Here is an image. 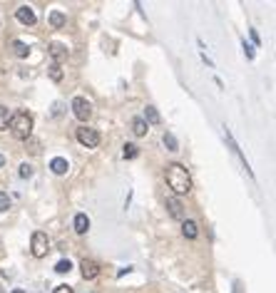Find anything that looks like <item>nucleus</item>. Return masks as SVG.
Returning <instances> with one entry per match:
<instances>
[{"label":"nucleus","instance_id":"1","mask_svg":"<svg viewBox=\"0 0 276 293\" xmlns=\"http://www.w3.org/2000/svg\"><path fill=\"white\" fill-rule=\"evenodd\" d=\"M164 179H167L169 189H172L177 196L192 192V177H189V172H187L182 164H169V167L164 169Z\"/></svg>","mask_w":276,"mask_h":293},{"label":"nucleus","instance_id":"2","mask_svg":"<svg viewBox=\"0 0 276 293\" xmlns=\"http://www.w3.org/2000/svg\"><path fill=\"white\" fill-rule=\"evenodd\" d=\"M8 129L13 132L15 139H25V142H28V139L33 137V114H30V112H18V114H13Z\"/></svg>","mask_w":276,"mask_h":293},{"label":"nucleus","instance_id":"3","mask_svg":"<svg viewBox=\"0 0 276 293\" xmlns=\"http://www.w3.org/2000/svg\"><path fill=\"white\" fill-rule=\"evenodd\" d=\"M48 251H50V239H48V234H45V231H35L33 239H30V253H33L35 258H45Z\"/></svg>","mask_w":276,"mask_h":293},{"label":"nucleus","instance_id":"4","mask_svg":"<svg viewBox=\"0 0 276 293\" xmlns=\"http://www.w3.org/2000/svg\"><path fill=\"white\" fill-rule=\"evenodd\" d=\"M75 137H77V142H80L82 146H87V149H95V146L100 144V132L92 129V127H87V124L77 127V129H75Z\"/></svg>","mask_w":276,"mask_h":293},{"label":"nucleus","instance_id":"5","mask_svg":"<svg viewBox=\"0 0 276 293\" xmlns=\"http://www.w3.org/2000/svg\"><path fill=\"white\" fill-rule=\"evenodd\" d=\"M72 114L80 119V122H87L92 117V104L85 99V97H75L72 99Z\"/></svg>","mask_w":276,"mask_h":293},{"label":"nucleus","instance_id":"6","mask_svg":"<svg viewBox=\"0 0 276 293\" xmlns=\"http://www.w3.org/2000/svg\"><path fill=\"white\" fill-rule=\"evenodd\" d=\"M80 273H82L85 281H95L100 276V263L95 258H82L80 261Z\"/></svg>","mask_w":276,"mask_h":293},{"label":"nucleus","instance_id":"7","mask_svg":"<svg viewBox=\"0 0 276 293\" xmlns=\"http://www.w3.org/2000/svg\"><path fill=\"white\" fill-rule=\"evenodd\" d=\"M50 57L55 60L53 65H63L68 60V48L63 43H50Z\"/></svg>","mask_w":276,"mask_h":293},{"label":"nucleus","instance_id":"8","mask_svg":"<svg viewBox=\"0 0 276 293\" xmlns=\"http://www.w3.org/2000/svg\"><path fill=\"white\" fill-rule=\"evenodd\" d=\"M15 15H18V20L23 23V25H35V10L30 8V5H20L18 10H15Z\"/></svg>","mask_w":276,"mask_h":293},{"label":"nucleus","instance_id":"9","mask_svg":"<svg viewBox=\"0 0 276 293\" xmlns=\"http://www.w3.org/2000/svg\"><path fill=\"white\" fill-rule=\"evenodd\" d=\"M167 211H169L172 219H179V221L184 219V206H182V201L177 196H169L167 199Z\"/></svg>","mask_w":276,"mask_h":293},{"label":"nucleus","instance_id":"10","mask_svg":"<svg viewBox=\"0 0 276 293\" xmlns=\"http://www.w3.org/2000/svg\"><path fill=\"white\" fill-rule=\"evenodd\" d=\"M72 226H75L77 234H87V229H90V219H87V214H77L75 221H72Z\"/></svg>","mask_w":276,"mask_h":293},{"label":"nucleus","instance_id":"11","mask_svg":"<svg viewBox=\"0 0 276 293\" xmlns=\"http://www.w3.org/2000/svg\"><path fill=\"white\" fill-rule=\"evenodd\" d=\"M147 129H149V124H147L142 117H135V119H132V132H135V137H144Z\"/></svg>","mask_w":276,"mask_h":293},{"label":"nucleus","instance_id":"12","mask_svg":"<svg viewBox=\"0 0 276 293\" xmlns=\"http://www.w3.org/2000/svg\"><path fill=\"white\" fill-rule=\"evenodd\" d=\"M50 169H53L55 174H68L70 164H68V159H63V157H55V159L50 162Z\"/></svg>","mask_w":276,"mask_h":293},{"label":"nucleus","instance_id":"13","mask_svg":"<svg viewBox=\"0 0 276 293\" xmlns=\"http://www.w3.org/2000/svg\"><path fill=\"white\" fill-rule=\"evenodd\" d=\"M65 23H68V18H65V13H60V10H53V13H50V25H53L55 30H60V28H65Z\"/></svg>","mask_w":276,"mask_h":293},{"label":"nucleus","instance_id":"14","mask_svg":"<svg viewBox=\"0 0 276 293\" xmlns=\"http://www.w3.org/2000/svg\"><path fill=\"white\" fill-rule=\"evenodd\" d=\"M182 234H184L187 239H197L199 229H197V224H194L192 219H187V221H182Z\"/></svg>","mask_w":276,"mask_h":293},{"label":"nucleus","instance_id":"15","mask_svg":"<svg viewBox=\"0 0 276 293\" xmlns=\"http://www.w3.org/2000/svg\"><path fill=\"white\" fill-rule=\"evenodd\" d=\"M10 119H13V112L5 104H0V129H8L10 127Z\"/></svg>","mask_w":276,"mask_h":293},{"label":"nucleus","instance_id":"16","mask_svg":"<svg viewBox=\"0 0 276 293\" xmlns=\"http://www.w3.org/2000/svg\"><path fill=\"white\" fill-rule=\"evenodd\" d=\"M13 50H15L18 57H28V55H30V48H28L23 40H15V43H13Z\"/></svg>","mask_w":276,"mask_h":293},{"label":"nucleus","instance_id":"17","mask_svg":"<svg viewBox=\"0 0 276 293\" xmlns=\"http://www.w3.org/2000/svg\"><path fill=\"white\" fill-rule=\"evenodd\" d=\"M122 154H125V159H135L139 154V146L137 144H125L122 146Z\"/></svg>","mask_w":276,"mask_h":293},{"label":"nucleus","instance_id":"18","mask_svg":"<svg viewBox=\"0 0 276 293\" xmlns=\"http://www.w3.org/2000/svg\"><path fill=\"white\" fill-rule=\"evenodd\" d=\"M144 122H147V124H159V114H157L154 107H147V109H144Z\"/></svg>","mask_w":276,"mask_h":293},{"label":"nucleus","instance_id":"19","mask_svg":"<svg viewBox=\"0 0 276 293\" xmlns=\"http://www.w3.org/2000/svg\"><path fill=\"white\" fill-rule=\"evenodd\" d=\"M162 139H164V146H167V149H169V152H177V146H179V144H177L174 134H169V132H167V134H164Z\"/></svg>","mask_w":276,"mask_h":293},{"label":"nucleus","instance_id":"20","mask_svg":"<svg viewBox=\"0 0 276 293\" xmlns=\"http://www.w3.org/2000/svg\"><path fill=\"white\" fill-rule=\"evenodd\" d=\"M55 271H58V273H70V271H72V263H70L68 258H63V261L55 263Z\"/></svg>","mask_w":276,"mask_h":293},{"label":"nucleus","instance_id":"21","mask_svg":"<svg viewBox=\"0 0 276 293\" xmlns=\"http://www.w3.org/2000/svg\"><path fill=\"white\" fill-rule=\"evenodd\" d=\"M50 77H53L55 82H60V80H63V67H60V65H50Z\"/></svg>","mask_w":276,"mask_h":293},{"label":"nucleus","instance_id":"22","mask_svg":"<svg viewBox=\"0 0 276 293\" xmlns=\"http://www.w3.org/2000/svg\"><path fill=\"white\" fill-rule=\"evenodd\" d=\"M10 209V196L5 192H0V211H8Z\"/></svg>","mask_w":276,"mask_h":293},{"label":"nucleus","instance_id":"23","mask_svg":"<svg viewBox=\"0 0 276 293\" xmlns=\"http://www.w3.org/2000/svg\"><path fill=\"white\" fill-rule=\"evenodd\" d=\"M20 177H23V179L33 177V167H30V164H20Z\"/></svg>","mask_w":276,"mask_h":293},{"label":"nucleus","instance_id":"24","mask_svg":"<svg viewBox=\"0 0 276 293\" xmlns=\"http://www.w3.org/2000/svg\"><path fill=\"white\" fill-rule=\"evenodd\" d=\"M55 293H75L70 286H65V283H60V286H55Z\"/></svg>","mask_w":276,"mask_h":293},{"label":"nucleus","instance_id":"25","mask_svg":"<svg viewBox=\"0 0 276 293\" xmlns=\"http://www.w3.org/2000/svg\"><path fill=\"white\" fill-rule=\"evenodd\" d=\"M3 164H5V157H3V154H0V167H3Z\"/></svg>","mask_w":276,"mask_h":293},{"label":"nucleus","instance_id":"26","mask_svg":"<svg viewBox=\"0 0 276 293\" xmlns=\"http://www.w3.org/2000/svg\"><path fill=\"white\" fill-rule=\"evenodd\" d=\"M0 293H5V291H3V288H0Z\"/></svg>","mask_w":276,"mask_h":293}]
</instances>
